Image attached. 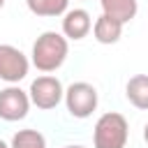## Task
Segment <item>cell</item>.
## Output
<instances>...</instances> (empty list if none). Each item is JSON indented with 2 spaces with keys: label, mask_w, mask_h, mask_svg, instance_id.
Wrapping results in <instances>:
<instances>
[{
  "label": "cell",
  "mask_w": 148,
  "mask_h": 148,
  "mask_svg": "<svg viewBox=\"0 0 148 148\" xmlns=\"http://www.w3.org/2000/svg\"><path fill=\"white\" fill-rule=\"evenodd\" d=\"M67 53H69V42L62 32H56V30H46L42 32L35 44H32V53H30V60L32 65L49 74V72H56L62 67V62L67 60Z\"/></svg>",
  "instance_id": "1"
},
{
  "label": "cell",
  "mask_w": 148,
  "mask_h": 148,
  "mask_svg": "<svg viewBox=\"0 0 148 148\" xmlns=\"http://www.w3.org/2000/svg\"><path fill=\"white\" fill-rule=\"evenodd\" d=\"M130 136V127L123 113L106 111L97 118L92 130V143L95 148H125Z\"/></svg>",
  "instance_id": "2"
},
{
  "label": "cell",
  "mask_w": 148,
  "mask_h": 148,
  "mask_svg": "<svg viewBox=\"0 0 148 148\" xmlns=\"http://www.w3.org/2000/svg\"><path fill=\"white\" fill-rule=\"evenodd\" d=\"M65 106L69 111L72 118H90L92 111L97 109L99 104V95H97V88L88 81H74L65 88Z\"/></svg>",
  "instance_id": "3"
},
{
  "label": "cell",
  "mask_w": 148,
  "mask_h": 148,
  "mask_svg": "<svg viewBox=\"0 0 148 148\" xmlns=\"http://www.w3.org/2000/svg\"><path fill=\"white\" fill-rule=\"evenodd\" d=\"M28 95H30V102H32L37 109L51 111V109H56V106L65 99V88H62V83H60L58 76H53V74H42V76H37V79L30 83Z\"/></svg>",
  "instance_id": "4"
},
{
  "label": "cell",
  "mask_w": 148,
  "mask_h": 148,
  "mask_svg": "<svg viewBox=\"0 0 148 148\" xmlns=\"http://www.w3.org/2000/svg\"><path fill=\"white\" fill-rule=\"evenodd\" d=\"M30 95L21 90L16 83H9L7 88L0 90V120L5 123H16L23 120L30 111Z\"/></svg>",
  "instance_id": "5"
},
{
  "label": "cell",
  "mask_w": 148,
  "mask_h": 148,
  "mask_svg": "<svg viewBox=\"0 0 148 148\" xmlns=\"http://www.w3.org/2000/svg\"><path fill=\"white\" fill-rule=\"evenodd\" d=\"M30 60L28 56L12 46V44H0V79L5 83H18L28 76Z\"/></svg>",
  "instance_id": "6"
},
{
  "label": "cell",
  "mask_w": 148,
  "mask_h": 148,
  "mask_svg": "<svg viewBox=\"0 0 148 148\" xmlns=\"http://www.w3.org/2000/svg\"><path fill=\"white\" fill-rule=\"evenodd\" d=\"M90 30H92V18H90V14L86 9L74 7V9H67L62 14V35L67 39L79 42V39L88 37Z\"/></svg>",
  "instance_id": "7"
},
{
  "label": "cell",
  "mask_w": 148,
  "mask_h": 148,
  "mask_svg": "<svg viewBox=\"0 0 148 148\" xmlns=\"http://www.w3.org/2000/svg\"><path fill=\"white\" fill-rule=\"evenodd\" d=\"M125 97L134 109L148 111V74H134L125 83Z\"/></svg>",
  "instance_id": "8"
},
{
  "label": "cell",
  "mask_w": 148,
  "mask_h": 148,
  "mask_svg": "<svg viewBox=\"0 0 148 148\" xmlns=\"http://www.w3.org/2000/svg\"><path fill=\"white\" fill-rule=\"evenodd\" d=\"M92 35L99 44H116L123 37V23L106 14H99L97 21L92 23Z\"/></svg>",
  "instance_id": "9"
},
{
  "label": "cell",
  "mask_w": 148,
  "mask_h": 148,
  "mask_svg": "<svg viewBox=\"0 0 148 148\" xmlns=\"http://www.w3.org/2000/svg\"><path fill=\"white\" fill-rule=\"evenodd\" d=\"M99 5H102V14L120 21L123 25L130 23L139 12V2L136 0H99Z\"/></svg>",
  "instance_id": "10"
},
{
  "label": "cell",
  "mask_w": 148,
  "mask_h": 148,
  "mask_svg": "<svg viewBox=\"0 0 148 148\" xmlns=\"http://www.w3.org/2000/svg\"><path fill=\"white\" fill-rule=\"evenodd\" d=\"M25 5L35 16H44V18L62 16L69 9V0H25Z\"/></svg>",
  "instance_id": "11"
},
{
  "label": "cell",
  "mask_w": 148,
  "mask_h": 148,
  "mask_svg": "<svg viewBox=\"0 0 148 148\" xmlns=\"http://www.w3.org/2000/svg\"><path fill=\"white\" fill-rule=\"evenodd\" d=\"M9 146H12V148H49L44 134H42L39 130H32V127H25V130L14 132Z\"/></svg>",
  "instance_id": "12"
},
{
  "label": "cell",
  "mask_w": 148,
  "mask_h": 148,
  "mask_svg": "<svg viewBox=\"0 0 148 148\" xmlns=\"http://www.w3.org/2000/svg\"><path fill=\"white\" fill-rule=\"evenodd\" d=\"M143 141H146V143H148V123H146V125H143Z\"/></svg>",
  "instance_id": "13"
},
{
  "label": "cell",
  "mask_w": 148,
  "mask_h": 148,
  "mask_svg": "<svg viewBox=\"0 0 148 148\" xmlns=\"http://www.w3.org/2000/svg\"><path fill=\"white\" fill-rule=\"evenodd\" d=\"M0 148H12V146H7V143H5L2 139H0Z\"/></svg>",
  "instance_id": "14"
},
{
  "label": "cell",
  "mask_w": 148,
  "mask_h": 148,
  "mask_svg": "<svg viewBox=\"0 0 148 148\" xmlns=\"http://www.w3.org/2000/svg\"><path fill=\"white\" fill-rule=\"evenodd\" d=\"M62 148H86V146H62Z\"/></svg>",
  "instance_id": "15"
},
{
  "label": "cell",
  "mask_w": 148,
  "mask_h": 148,
  "mask_svg": "<svg viewBox=\"0 0 148 148\" xmlns=\"http://www.w3.org/2000/svg\"><path fill=\"white\" fill-rule=\"evenodd\" d=\"M2 5H5V0H0V9H2Z\"/></svg>",
  "instance_id": "16"
}]
</instances>
